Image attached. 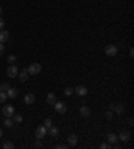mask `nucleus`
<instances>
[{"instance_id": "obj_3", "label": "nucleus", "mask_w": 134, "mask_h": 149, "mask_svg": "<svg viewBox=\"0 0 134 149\" xmlns=\"http://www.w3.org/2000/svg\"><path fill=\"white\" fill-rule=\"evenodd\" d=\"M47 134V128L44 125H42V126H38L35 130V137L38 140H43V137Z\"/></svg>"}, {"instance_id": "obj_2", "label": "nucleus", "mask_w": 134, "mask_h": 149, "mask_svg": "<svg viewBox=\"0 0 134 149\" xmlns=\"http://www.w3.org/2000/svg\"><path fill=\"white\" fill-rule=\"evenodd\" d=\"M105 54H106L107 57H115L117 54H118V48L114 44H107L106 47H105Z\"/></svg>"}, {"instance_id": "obj_6", "label": "nucleus", "mask_w": 134, "mask_h": 149, "mask_svg": "<svg viewBox=\"0 0 134 149\" xmlns=\"http://www.w3.org/2000/svg\"><path fill=\"white\" fill-rule=\"evenodd\" d=\"M3 114H4V117H12L13 114H15V108L12 105H7L3 108Z\"/></svg>"}, {"instance_id": "obj_30", "label": "nucleus", "mask_w": 134, "mask_h": 149, "mask_svg": "<svg viewBox=\"0 0 134 149\" xmlns=\"http://www.w3.org/2000/svg\"><path fill=\"white\" fill-rule=\"evenodd\" d=\"M35 146H36V148H42V146H43V144H42V141H40V140L36 141V142H35Z\"/></svg>"}, {"instance_id": "obj_27", "label": "nucleus", "mask_w": 134, "mask_h": 149, "mask_svg": "<svg viewBox=\"0 0 134 149\" xmlns=\"http://www.w3.org/2000/svg\"><path fill=\"white\" fill-rule=\"evenodd\" d=\"M101 149H110L111 148V144H107V142H103V144H101V146H99Z\"/></svg>"}, {"instance_id": "obj_23", "label": "nucleus", "mask_w": 134, "mask_h": 149, "mask_svg": "<svg viewBox=\"0 0 134 149\" xmlns=\"http://www.w3.org/2000/svg\"><path fill=\"white\" fill-rule=\"evenodd\" d=\"M23 121V117L20 116V114H16V116H13V122L16 124H20Z\"/></svg>"}, {"instance_id": "obj_12", "label": "nucleus", "mask_w": 134, "mask_h": 149, "mask_svg": "<svg viewBox=\"0 0 134 149\" xmlns=\"http://www.w3.org/2000/svg\"><path fill=\"white\" fill-rule=\"evenodd\" d=\"M47 133H48L51 137H58L59 136V129L55 126H50L48 129H47Z\"/></svg>"}, {"instance_id": "obj_19", "label": "nucleus", "mask_w": 134, "mask_h": 149, "mask_svg": "<svg viewBox=\"0 0 134 149\" xmlns=\"http://www.w3.org/2000/svg\"><path fill=\"white\" fill-rule=\"evenodd\" d=\"M7 100H8L7 92H0V104H4Z\"/></svg>"}, {"instance_id": "obj_4", "label": "nucleus", "mask_w": 134, "mask_h": 149, "mask_svg": "<svg viewBox=\"0 0 134 149\" xmlns=\"http://www.w3.org/2000/svg\"><path fill=\"white\" fill-rule=\"evenodd\" d=\"M18 74H19V70H18V67H16V65L8 66V69H7V75H8L9 78H15Z\"/></svg>"}, {"instance_id": "obj_14", "label": "nucleus", "mask_w": 134, "mask_h": 149, "mask_svg": "<svg viewBox=\"0 0 134 149\" xmlns=\"http://www.w3.org/2000/svg\"><path fill=\"white\" fill-rule=\"evenodd\" d=\"M8 38H9L8 31H5V30L0 31V43H5L8 40Z\"/></svg>"}, {"instance_id": "obj_8", "label": "nucleus", "mask_w": 134, "mask_h": 149, "mask_svg": "<svg viewBox=\"0 0 134 149\" xmlns=\"http://www.w3.org/2000/svg\"><path fill=\"white\" fill-rule=\"evenodd\" d=\"M130 137H131L130 132H127V130H122V132L119 133V136H118V140L123 141V142H127V141L130 140Z\"/></svg>"}, {"instance_id": "obj_26", "label": "nucleus", "mask_w": 134, "mask_h": 149, "mask_svg": "<svg viewBox=\"0 0 134 149\" xmlns=\"http://www.w3.org/2000/svg\"><path fill=\"white\" fill-rule=\"evenodd\" d=\"M8 89H9L8 84H1V85H0V92H7Z\"/></svg>"}, {"instance_id": "obj_1", "label": "nucleus", "mask_w": 134, "mask_h": 149, "mask_svg": "<svg viewBox=\"0 0 134 149\" xmlns=\"http://www.w3.org/2000/svg\"><path fill=\"white\" fill-rule=\"evenodd\" d=\"M27 71H28L30 75H38L40 71H42V65H40V63H32V65H30V67L27 69Z\"/></svg>"}, {"instance_id": "obj_21", "label": "nucleus", "mask_w": 134, "mask_h": 149, "mask_svg": "<svg viewBox=\"0 0 134 149\" xmlns=\"http://www.w3.org/2000/svg\"><path fill=\"white\" fill-rule=\"evenodd\" d=\"M4 125L7 128H11L13 125V120H11V117H5V120H4Z\"/></svg>"}, {"instance_id": "obj_22", "label": "nucleus", "mask_w": 134, "mask_h": 149, "mask_svg": "<svg viewBox=\"0 0 134 149\" xmlns=\"http://www.w3.org/2000/svg\"><path fill=\"white\" fill-rule=\"evenodd\" d=\"M3 148L4 149H13L15 145H13V142H11V141H5L4 144H3Z\"/></svg>"}, {"instance_id": "obj_20", "label": "nucleus", "mask_w": 134, "mask_h": 149, "mask_svg": "<svg viewBox=\"0 0 134 149\" xmlns=\"http://www.w3.org/2000/svg\"><path fill=\"white\" fill-rule=\"evenodd\" d=\"M16 61H18V58L15 57V55H8V58H7V62H8L9 65H15Z\"/></svg>"}, {"instance_id": "obj_34", "label": "nucleus", "mask_w": 134, "mask_h": 149, "mask_svg": "<svg viewBox=\"0 0 134 149\" xmlns=\"http://www.w3.org/2000/svg\"><path fill=\"white\" fill-rule=\"evenodd\" d=\"M3 136V130H1V129H0V137Z\"/></svg>"}, {"instance_id": "obj_13", "label": "nucleus", "mask_w": 134, "mask_h": 149, "mask_svg": "<svg viewBox=\"0 0 134 149\" xmlns=\"http://www.w3.org/2000/svg\"><path fill=\"white\" fill-rule=\"evenodd\" d=\"M79 113L82 117H90V114H91V110L87 108V106H82L79 109Z\"/></svg>"}, {"instance_id": "obj_11", "label": "nucleus", "mask_w": 134, "mask_h": 149, "mask_svg": "<svg viewBox=\"0 0 134 149\" xmlns=\"http://www.w3.org/2000/svg\"><path fill=\"white\" fill-rule=\"evenodd\" d=\"M117 114H123L125 112V105H122V104H118V105H113V109Z\"/></svg>"}, {"instance_id": "obj_10", "label": "nucleus", "mask_w": 134, "mask_h": 149, "mask_svg": "<svg viewBox=\"0 0 134 149\" xmlns=\"http://www.w3.org/2000/svg\"><path fill=\"white\" fill-rule=\"evenodd\" d=\"M67 142H68L70 146H75L76 142H78V136L76 134H70L68 138H67Z\"/></svg>"}, {"instance_id": "obj_24", "label": "nucleus", "mask_w": 134, "mask_h": 149, "mask_svg": "<svg viewBox=\"0 0 134 149\" xmlns=\"http://www.w3.org/2000/svg\"><path fill=\"white\" fill-rule=\"evenodd\" d=\"M72 93H74V89H72V88H66V89H64V94H66L67 97L72 96Z\"/></svg>"}, {"instance_id": "obj_16", "label": "nucleus", "mask_w": 134, "mask_h": 149, "mask_svg": "<svg viewBox=\"0 0 134 149\" xmlns=\"http://www.w3.org/2000/svg\"><path fill=\"white\" fill-rule=\"evenodd\" d=\"M18 75H19V81H20V82H26L27 79H28V77H30V75H28V71H27V69L22 70V73H20V74H18Z\"/></svg>"}, {"instance_id": "obj_29", "label": "nucleus", "mask_w": 134, "mask_h": 149, "mask_svg": "<svg viewBox=\"0 0 134 149\" xmlns=\"http://www.w3.org/2000/svg\"><path fill=\"white\" fill-rule=\"evenodd\" d=\"M106 118L107 120H111L113 118V112H106Z\"/></svg>"}, {"instance_id": "obj_25", "label": "nucleus", "mask_w": 134, "mask_h": 149, "mask_svg": "<svg viewBox=\"0 0 134 149\" xmlns=\"http://www.w3.org/2000/svg\"><path fill=\"white\" fill-rule=\"evenodd\" d=\"M44 126L47 128V129H48L50 126H52V120H51V118H46L44 120Z\"/></svg>"}, {"instance_id": "obj_17", "label": "nucleus", "mask_w": 134, "mask_h": 149, "mask_svg": "<svg viewBox=\"0 0 134 149\" xmlns=\"http://www.w3.org/2000/svg\"><path fill=\"white\" fill-rule=\"evenodd\" d=\"M24 102H26L27 105H31V104H34V102H35V96L31 94V93H30V94H27V96L24 97Z\"/></svg>"}, {"instance_id": "obj_7", "label": "nucleus", "mask_w": 134, "mask_h": 149, "mask_svg": "<svg viewBox=\"0 0 134 149\" xmlns=\"http://www.w3.org/2000/svg\"><path fill=\"white\" fill-rule=\"evenodd\" d=\"M54 106H55V110H56L59 114H64V113H66L67 108H66V104H64V102H55Z\"/></svg>"}, {"instance_id": "obj_18", "label": "nucleus", "mask_w": 134, "mask_h": 149, "mask_svg": "<svg viewBox=\"0 0 134 149\" xmlns=\"http://www.w3.org/2000/svg\"><path fill=\"white\" fill-rule=\"evenodd\" d=\"M55 102H56V96L54 93H48V96H47V104L48 105H54Z\"/></svg>"}, {"instance_id": "obj_32", "label": "nucleus", "mask_w": 134, "mask_h": 149, "mask_svg": "<svg viewBox=\"0 0 134 149\" xmlns=\"http://www.w3.org/2000/svg\"><path fill=\"white\" fill-rule=\"evenodd\" d=\"M55 148H56V149H66L67 146H66V145H63V144H60V145H56Z\"/></svg>"}, {"instance_id": "obj_28", "label": "nucleus", "mask_w": 134, "mask_h": 149, "mask_svg": "<svg viewBox=\"0 0 134 149\" xmlns=\"http://www.w3.org/2000/svg\"><path fill=\"white\" fill-rule=\"evenodd\" d=\"M4 51H5V47H4V44L3 43H0V57L4 54Z\"/></svg>"}, {"instance_id": "obj_33", "label": "nucleus", "mask_w": 134, "mask_h": 149, "mask_svg": "<svg viewBox=\"0 0 134 149\" xmlns=\"http://www.w3.org/2000/svg\"><path fill=\"white\" fill-rule=\"evenodd\" d=\"M129 55H130V58H133L134 57V50H133V47H131V48H130V50H129Z\"/></svg>"}, {"instance_id": "obj_5", "label": "nucleus", "mask_w": 134, "mask_h": 149, "mask_svg": "<svg viewBox=\"0 0 134 149\" xmlns=\"http://www.w3.org/2000/svg\"><path fill=\"white\" fill-rule=\"evenodd\" d=\"M74 93H75L78 97H85L86 94H87V88L83 86V85H79V86H76V88H75Z\"/></svg>"}, {"instance_id": "obj_15", "label": "nucleus", "mask_w": 134, "mask_h": 149, "mask_svg": "<svg viewBox=\"0 0 134 149\" xmlns=\"http://www.w3.org/2000/svg\"><path fill=\"white\" fill-rule=\"evenodd\" d=\"M107 141H109V144H117L118 136H117L115 133H109L107 134Z\"/></svg>"}, {"instance_id": "obj_31", "label": "nucleus", "mask_w": 134, "mask_h": 149, "mask_svg": "<svg viewBox=\"0 0 134 149\" xmlns=\"http://www.w3.org/2000/svg\"><path fill=\"white\" fill-rule=\"evenodd\" d=\"M5 26V22H4V19L3 18H0V30H1V28H3V27Z\"/></svg>"}, {"instance_id": "obj_9", "label": "nucleus", "mask_w": 134, "mask_h": 149, "mask_svg": "<svg viewBox=\"0 0 134 149\" xmlns=\"http://www.w3.org/2000/svg\"><path fill=\"white\" fill-rule=\"evenodd\" d=\"M19 94V90L16 88H9L8 90H7V96H8V98H11V100H15L16 97H18Z\"/></svg>"}, {"instance_id": "obj_35", "label": "nucleus", "mask_w": 134, "mask_h": 149, "mask_svg": "<svg viewBox=\"0 0 134 149\" xmlns=\"http://www.w3.org/2000/svg\"><path fill=\"white\" fill-rule=\"evenodd\" d=\"M0 13H1V7H0Z\"/></svg>"}]
</instances>
